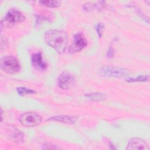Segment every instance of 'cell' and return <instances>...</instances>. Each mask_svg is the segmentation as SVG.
Returning a JSON list of instances; mask_svg holds the SVG:
<instances>
[{
	"mask_svg": "<svg viewBox=\"0 0 150 150\" xmlns=\"http://www.w3.org/2000/svg\"><path fill=\"white\" fill-rule=\"evenodd\" d=\"M42 149H60L59 147L56 146L54 145H52L51 144L46 143L43 145V147H42Z\"/></svg>",
	"mask_w": 150,
	"mask_h": 150,
	"instance_id": "cell-19",
	"label": "cell"
},
{
	"mask_svg": "<svg viewBox=\"0 0 150 150\" xmlns=\"http://www.w3.org/2000/svg\"><path fill=\"white\" fill-rule=\"evenodd\" d=\"M85 96L93 101H101L106 99L107 96L102 93H92L86 94Z\"/></svg>",
	"mask_w": 150,
	"mask_h": 150,
	"instance_id": "cell-12",
	"label": "cell"
},
{
	"mask_svg": "<svg viewBox=\"0 0 150 150\" xmlns=\"http://www.w3.org/2000/svg\"><path fill=\"white\" fill-rule=\"evenodd\" d=\"M76 80L74 77L67 71H63L58 77L57 84L63 90H69L74 86Z\"/></svg>",
	"mask_w": 150,
	"mask_h": 150,
	"instance_id": "cell-7",
	"label": "cell"
},
{
	"mask_svg": "<svg viewBox=\"0 0 150 150\" xmlns=\"http://www.w3.org/2000/svg\"><path fill=\"white\" fill-rule=\"evenodd\" d=\"M25 19V16L19 11L16 9H9L1 21V29L3 28H11L21 23Z\"/></svg>",
	"mask_w": 150,
	"mask_h": 150,
	"instance_id": "cell-2",
	"label": "cell"
},
{
	"mask_svg": "<svg viewBox=\"0 0 150 150\" xmlns=\"http://www.w3.org/2000/svg\"><path fill=\"white\" fill-rule=\"evenodd\" d=\"M16 91L19 96H25L28 94H35L36 91L30 88H28L24 87H19L16 88Z\"/></svg>",
	"mask_w": 150,
	"mask_h": 150,
	"instance_id": "cell-15",
	"label": "cell"
},
{
	"mask_svg": "<svg viewBox=\"0 0 150 150\" xmlns=\"http://www.w3.org/2000/svg\"><path fill=\"white\" fill-rule=\"evenodd\" d=\"M77 117L67 115H57L50 117L47 121H55L67 124H74L77 121Z\"/></svg>",
	"mask_w": 150,
	"mask_h": 150,
	"instance_id": "cell-11",
	"label": "cell"
},
{
	"mask_svg": "<svg viewBox=\"0 0 150 150\" xmlns=\"http://www.w3.org/2000/svg\"><path fill=\"white\" fill-rule=\"evenodd\" d=\"M114 55V49L112 46H110L106 53V56L107 58L111 59L113 57Z\"/></svg>",
	"mask_w": 150,
	"mask_h": 150,
	"instance_id": "cell-20",
	"label": "cell"
},
{
	"mask_svg": "<svg viewBox=\"0 0 150 150\" xmlns=\"http://www.w3.org/2000/svg\"><path fill=\"white\" fill-rule=\"evenodd\" d=\"M44 39L46 43L59 54L63 53L67 46L68 36L63 30L50 29L45 33Z\"/></svg>",
	"mask_w": 150,
	"mask_h": 150,
	"instance_id": "cell-1",
	"label": "cell"
},
{
	"mask_svg": "<svg viewBox=\"0 0 150 150\" xmlns=\"http://www.w3.org/2000/svg\"><path fill=\"white\" fill-rule=\"evenodd\" d=\"M126 81L128 83H134L137 81H148L149 80V76L148 75H140L137 78L127 77L126 78Z\"/></svg>",
	"mask_w": 150,
	"mask_h": 150,
	"instance_id": "cell-14",
	"label": "cell"
},
{
	"mask_svg": "<svg viewBox=\"0 0 150 150\" xmlns=\"http://www.w3.org/2000/svg\"><path fill=\"white\" fill-rule=\"evenodd\" d=\"M94 4L96 9H97L98 11H103L106 8L107 6L105 1H98L95 2Z\"/></svg>",
	"mask_w": 150,
	"mask_h": 150,
	"instance_id": "cell-18",
	"label": "cell"
},
{
	"mask_svg": "<svg viewBox=\"0 0 150 150\" xmlns=\"http://www.w3.org/2000/svg\"><path fill=\"white\" fill-rule=\"evenodd\" d=\"M95 29H96V30L99 38H101L103 36V34L104 30V24H103L101 22L97 23V25L95 26Z\"/></svg>",
	"mask_w": 150,
	"mask_h": 150,
	"instance_id": "cell-16",
	"label": "cell"
},
{
	"mask_svg": "<svg viewBox=\"0 0 150 150\" xmlns=\"http://www.w3.org/2000/svg\"><path fill=\"white\" fill-rule=\"evenodd\" d=\"M98 74L104 77L121 78L128 75L127 69L111 66H103L97 70Z\"/></svg>",
	"mask_w": 150,
	"mask_h": 150,
	"instance_id": "cell-5",
	"label": "cell"
},
{
	"mask_svg": "<svg viewBox=\"0 0 150 150\" xmlns=\"http://www.w3.org/2000/svg\"><path fill=\"white\" fill-rule=\"evenodd\" d=\"M1 69L5 73L14 74L21 69V66L17 58L13 56H5L0 61Z\"/></svg>",
	"mask_w": 150,
	"mask_h": 150,
	"instance_id": "cell-4",
	"label": "cell"
},
{
	"mask_svg": "<svg viewBox=\"0 0 150 150\" xmlns=\"http://www.w3.org/2000/svg\"><path fill=\"white\" fill-rule=\"evenodd\" d=\"M39 3L49 8H57L60 6L61 4V2L59 1H40Z\"/></svg>",
	"mask_w": 150,
	"mask_h": 150,
	"instance_id": "cell-13",
	"label": "cell"
},
{
	"mask_svg": "<svg viewBox=\"0 0 150 150\" xmlns=\"http://www.w3.org/2000/svg\"><path fill=\"white\" fill-rule=\"evenodd\" d=\"M126 149H145L149 150V147L147 143L142 139L139 138H133L129 140Z\"/></svg>",
	"mask_w": 150,
	"mask_h": 150,
	"instance_id": "cell-10",
	"label": "cell"
},
{
	"mask_svg": "<svg viewBox=\"0 0 150 150\" xmlns=\"http://www.w3.org/2000/svg\"><path fill=\"white\" fill-rule=\"evenodd\" d=\"M83 8L87 12H91L96 9L95 4L91 3V2H87V3L83 4Z\"/></svg>",
	"mask_w": 150,
	"mask_h": 150,
	"instance_id": "cell-17",
	"label": "cell"
},
{
	"mask_svg": "<svg viewBox=\"0 0 150 150\" xmlns=\"http://www.w3.org/2000/svg\"><path fill=\"white\" fill-rule=\"evenodd\" d=\"M41 117L34 112H26L19 117L20 123L25 127H33L39 125L41 122Z\"/></svg>",
	"mask_w": 150,
	"mask_h": 150,
	"instance_id": "cell-6",
	"label": "cell"
},
{
	"mask_svg": "<svg viewBox=\"0 0 150 150\" xmlns=\"http://www.w3.org/2000/svg\"><path fill=\"white\" fill-rule=\"evenodd\" d=\"M31 63L35 69L40 71L46 70L47 68V64L44 61L41 52L35 53L32 55Z\"/></svg>",
	"mask_w": 150,
	"mask_h": 150,
	"instance_id": "cell-9",
	"label": "cell"
},
{
	"mask_svg": "<svg viewBox=\"0 0 150 150\" xmlns=\"http://www.w3.org/2000/svg\"><path fill=\"white\" fill-rule=\"evenodd\" d=\"M87 45V41L82 33H78L74 36L73 41L69 47V53L73 54L83 49Z\"/></svg>",
	"mask_w": 150,
	"mask_h": 150,
	"instance_id": "cell-8",
	"label": "cell"
},
{
	"mask_svg": "<svg viewBox=\"0 0 150 150\" xmlns=\"http://www.w3.org/2000/svg\"><path fill=\"white\" fill-rule=\"evenodd\" d=\"M1 129L5 137L8 140L17 144H21L24 142V134L15 126L12 124H5L2 127Z\"/></svg>",
	"mask_w": 150,
	"mask_h": 150,
	"instance_id": "cell-3",
	"label": "cell"
}]
</instances>
